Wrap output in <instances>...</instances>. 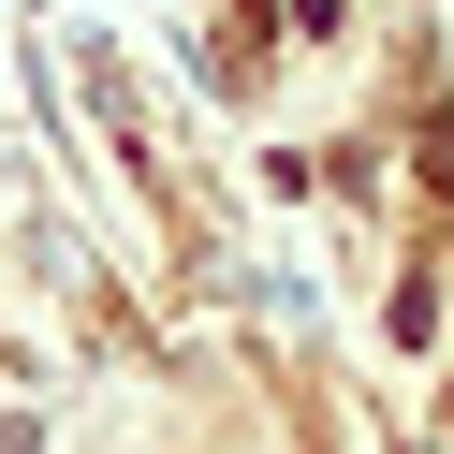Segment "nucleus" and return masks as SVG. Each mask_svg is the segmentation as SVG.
I'll return each instance as SVG.
<instances>
[{"mask_svg":"<svg viewBox=\"0 0 454 454\" xmlns=\"http://www.w3.org/2000/svg\"><path fill=\"white\" fill-rule=\"evenodd\" d=\"M440 425H454V395H440Z\"/></svg>","mask_w":454,"mask_h":454,"instance_id":"nucleus-2","label":"nucleus"},{"mask_svg":"<svg viewBox=\"0 0 454 454\" xmlns=\"http://www.w3.org/2000/svg\"><path fill=\"white\" fill-rule=\"evenodd\" d=\"M425 191H440V206H454V118L425 132Z\"/></svg>","mask_w":454,"mask_h":454,"instance_id":"nucleus-1","label":"nucleus"}]
</instances>
